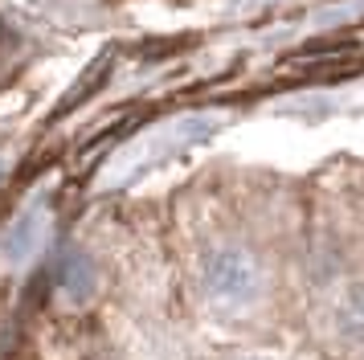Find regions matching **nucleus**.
Here are the masks:
<instances>
[{
	"label": "nucleus",
	"instance_id": "nucleus-1",
	"mask_svg": "<svg viewBox=\"0 0 364 360\" xmlns=\"http://www.w3.org/2000/svg\"><path fill=\"white\" fill-rule=\"evenodd\" d=\"M200 291L213 307H225V311L254 307L266 291V275L258 254H250L246 245H233V242L213 245L200 262Z\"/></svg>",
	"mask_w": 364,
	"mask_h": 360
},
{
	"label": "nucleus",
	"instance_id": "nucleus-4",
	"mask_svg": "<svg viewBox=\"0 0 364 360\" xmlns=\"http://www.w3.org/2000/svg\"><path fill=\"white\" fill-rule=\"evenodd\" d=\"M250 360H262V356H250Z\"/></svg>",
	"mask_w": 364,
	"mask_h": 360
},
{
	"label": "nucleus",
	"instance_id": "nucleus-2",
	"mask_svg": "<svg viewBox=\"0 0 364 360\" xmlns=\"http://www.w3.org/2000/svg\"><path fill=\"white\" fill-rule=\"evenodd\" d=\"M95 282H99L95 262L86 258V254H66V262H62V278H58L62 295H70V299H86V295L95 291Z\"/></svg>",
	"mask_w": 364,
	"mask_h": 360
},
{
	"label": "nucleus",
	"instance_id": "nucleus-3",
	"mask_svg": "<svg viewBox=\"0 0 364 360\" xmlns=\"http://www.w3.org/2000/svg\"><path fill=\"white\" fill-rule=\"evenodd\" d=\"M340 324H344V332L352 336V340H364V287H356V291L348 295Z\"/></svg>",
	"mask_w": 364,
	"mask_h": 360
}]
</instances>
